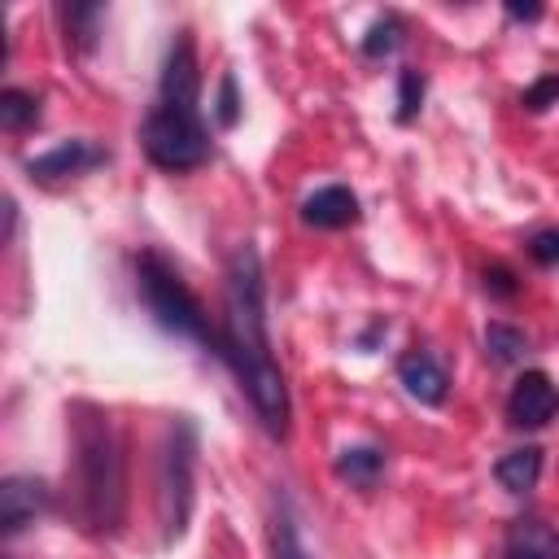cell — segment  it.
<instances>
[{
  "instance_id": "cell-1",
  "label": "cell",
  "mask_w": 559,
  "mask_h": 559,
  "mask_svg": "<svg viewBox=\"0 0 559 559\" xmlns=\"http://www.w3.org/2000/svg\"><path fill=\"white\" fill-rule=\"evenodd\" d=\"M218 354L231 362L262 428L271 437H284L288 432V384L271 358L266 306H262V258L253 245H236V253L227 258V314H223Z\"/></svg>"
},
{
  "instance_id": "cell-2",
  "label": "cell",
  "mask_w": 559,
  "mask_h": 559,
  "mask_svg": "<svg viewBox=\"0 0 559 559\" xmlns=\"http://www.w3.org/2000/svg\"><path fill=\"white\" fill-rule=\"evenodd\" d=\"M201 96V74H197V48H192V31H179L166 66H162V87H157V105L144 118V153L153 166L162 170H192L210 157V135L197 109Z\"/></svg>"
},
{
  "instance_id": "cell-3",
  "label": "cell",
  "mask_w": 559,
  "mask_h": 559,
  "mask_svg": "<svg viewBox=\"0 0 559 559\" xmlns=\"http://www.w3.org/2000/svg\"><path fill=\"white\" fill-rule=\"evenodd\" d=\"M79 445V493H83V520L92 528H114L122 515V445L100 411H83L74 424Z\"/></svg>"
},
{
  "instance_id": "cell-4",
  "label": "cell",
  "mask_w": 559,
  "mask_h": 559,
  "mask_svg": "<svg viewBox=\"0 0 559 559\" xmlns=\"http://www.w3.org/2000/svg\"><path fill=\"white\" fill-rule=\"evenodd\" d=\"M135 284H140V297H144V306H148V314L166 328V332H179V336H192V341H201V345H223L214 332H210V323H205V314H201V301L192 297V288L183 284V275L162 258V253H140V262H135Z\"/></svg>"
},
{
  "instance_id": "cell-5",
  "label": "cell",
  "mask_w": 559,
  "mask_h": 559,
  "mask_svg": "<svg viewBox=\"0 0 559 559\" xmlns=\"http://www.w3.org/2000/svg\"><path fill=\"white\" fill-rule=\"evenodd\" d=\"M192 467H197V432L188 419H175L162 450V476H157V507H162V533L166 542L183 537L192 515Z\"/></svg>"
},
{
  "instance_id": "cell-6",
  "label": "cell",
  "mask_w": 559,
  "mask_h": 559,
  "mask_svg": "<svg viewBox=\"0 0 559 559\" xmlns=\"http://www.w3.org/2000/svg\"><path fill=\"white\" fill-rule=\"evenodd\" d=\"M555 411H559V389L550 384V376L546 371H524L515 380L511 397H507L511 424L515 428H542V424L555 419Z\"/></svg>"
},
{
  "instance_id": "cell-7",
  "label": "cell",
  "mask_w": 559,
  "mask_h": 559,
  "mask_svg": "<svg viewBox=\"0 0 559 559\" xmlns=\"http://www.w3.org/2000/svg\"><path fill=\"white\" fill-rule=\"evenodd\" d=\"M100 162H105V148H96L92 140H66V144L31 157L26 162V175L52 183V179H66V175H83V170H92Z\"/></svg>"
},
{
  "instance_id": "cell-8",
  "label": "cell",
  "mask_w": 559,
  "mask_h": 559,
  "mask_svg": "<svg viewBox=\"0 0 559 559\" xmlns=\"http://www.w3.org/2000/svg\"><path fill=\"white\" fill-rule=\"evenodd\" d=\"M44 502H48V485L44 480H35V476H9L0 485V528L9 537L22 533L44 511Z\"/></svg>"
},
{
  "instance_id": "cell-9",
  "label": "cell",
  "mask_w": 559,
  "mask_h": 559,
  "mask_svg": "<svg viewBox=\"0 0 559 559\" xmlns=\"http://www.w3.org/2000/svg\"><path fill=\"white\" fill-rule=\"evenodd\" d=\"M397 380L406 384V393L411 397H419V402H428V406H437L441 397H445V371H441V362L432 358V354H424V349H411L402 362H397Z\"/></svg>"
},
{
  "instance_id": "cell-10",
  "label": "cell",
  "mask_w": 559,
  "mask_h": 559,
  "mask_svg": "<svg viewBox=\"0 0 559 559\" xmlns=\"http://www.w3.org/2000/svg\"><path fill=\"white\" fill-rule=\"evenodd\" d=\"M301 218H306L310 227H349V223L358 218V197H354L349 188H341V183L319 188V192L306 197Z\"/></svg>"
},
{
  "instance_id": "cell-11",
  "label": "cell",
  "mask_w": 559,
  "mask_h": 559,
  "mask_svg": "<svg viewBox=\"0 0 559 559\" xmlns=\"http://www.w3.org/2000/svg\"><path fill=\"white\" fill-rule=\"evenodd\" d=\"M502 559H559V533L542 520H520L507 533Z\"/></svg>"
},
{
  "instance_id": "cell-12",
  "label": "cell",
  "mask_w": 559,
  "mask_h": 559,
  "mask_svg": "<svg viewBox=\"0 0 559 559\" xmlns=\"http://www.w3.org/2000/svg\"><path fill=\"white\" fill-rule=\"evenodd\" d=\"M380 472H384V450H376V445H345L336 454V476L354 489H371L380 480Z\"/></svg>"
},
{
  "instance_id": "cell-13",
  "label": "cell",
  "mask_w": 559,
  "mask_h": 559,
  "mask_svg": "<svg viewBox=\"0 0 559 559\" xmlns=\"http://www.w3.org/2000/svg\"><path fill=\"white\" fill-rule=\"evenodd\" d=\"M493 476H498L502 489H511V493H528V489L537 485V476H542V450H537V445H524V450L502 454L498 467H493Z\"/></svg>"
},
{
  "instance_id": "cell-14",
  "label": "cell",
  "mask_w": 559,
  "mask_h": 559,
  "mask_svg": "<svg viewBox=\"0 0 559 559\" xmlns=\"http://www.w3.org/2000/svg\"><path fill=\"white\" fill-rule=\"evenodd\" d=\"M271 559H310V550L301 546V533H297L288 498H280L275 515H271Z\"/></svg>"
},
{
  "instance_id": "cell-15",
  "label": "cell",
  "mask_w": 559,
  "mask_h": 559,
  "mask_svg": "<svg viewBox=\"0 0 559 559\" xmlns=\"http://www.w3.org/2000/svg\"><path fill=\"white\" fill-rule=\"evenodd\" d=\"M35 118H39V105H35L31 92H22V87H4L0 92V122H4V131H22Z\"/></svg>"
},
{
  "instance_id": "cell-16",
  "label": "cell",
  "mask_w": 559,
  "mask_h": 559,
  "mask_svg": "<svg viewBox=\"0 0 559 559\" xmlns=\"http://www.w3.org/2000/svg\"><path fill=\"white\" fill-rule=\"evenodd\" d=\"M397 44H402V22H397L393 13L376 17V22L367 26V35H362V52H367V57H384V52H393Z\"/></svg>"
},
{
  "instance_id": "cell-17",
  "label": "cell",
  "mask_w": 559,
  "mask_h": 559,
  "mask_svg": "<svg viewBox=\"0 0 559 559\" xmlns=\"http://www.w3.org/2000/svg\"><path fill=\"white\" fill-rule=\"evenodd\" d=\"M485 345H489V354H493L498 362H515V358L524 354V332H520V328H507V323H489Z\"/></svg>"
},
{
  "instance_id": "cell-18",
  "label": "cell",
  "mask_w": 559,
  "mask_h": 559,
  "mask_svg": "<svg viewBox=\"0 0 559 559\" xmlns=\"http://www.w3.org/2000/svg\"><path fill=\"white\" fill-rule=\"evenodd\" d=\"M61 17H66V31H74L79 48H92V39H96V17H100V4H70V9H61Z\"/></svg>"
},
{
  "instance_id": "cell-19",
  "label": "cell",
  "mask_w": 559,
  "mask_h": 559,
  "mask_svg": "<svg viewBox=\"0 0 559 559\" xmlns=\"http://www.w3.org/2000/svg\"><path fill=\"white\" fill-rule=\"evenodd\" d=\"M419 100H424V79H419V70H402V79H397V118L411 122L415 109H419Z\"/></svg>"
},
{
  "instance_id": "cell-20",
  "label": "cell",
  "mask_w": 559,
  "mask_h": 559,
  "mask_svg": "<svg viewBox=\"0 0 559 559\" xmlns=\"http://www.w3.org/2000/svg\"><path fill=\"white\" fill-rule=\"evenodd\" d=\"M528 253H533V262H542V266H555V262H559V227H546V231H537V236L528 240Z\"/></svg>"
},
{
  "instance_id": "cell-21",
  "label": "cell",
  "mask_w": 559,
  "mask_h": 559,
  "mask_svg": "<svg viewBox=\"0 0 559 559\" xmlns=\"http://www.w3.org/2000/svg\"><path fill=\"white\" fill-rule=\"evenodd\" d=\"M550 100H559V74H550V79H537V83L524 92V105H528V109H546Z\"/></svg>"
},
{
  "instance_id": "cell-22",
  "label": "cell",
  "mask_w": 559,
  "mask_h": 559,
  "mask_svg": "<svg viewBox=\"0 0 559 559\" xmlns=\"http://www.w3.org/2000/svg\"><path fill=\"white\" fill-rule=\"evenodd\" d=\"M236 114H240V109H236V79H231V74H223V83H218V122H223V127H231V122H236Z\"/></svg>"
},
{
  "instance_id": "cell-23",
  "label": "cell",
  "mask_w": 559,
  "mask_h": 559,
  "mask_svg": "<svg viewBox=\"0 0 559 559\" xmlns=\"http://www.w3.org/2000/svg\"><path fill=\"white\" fill-rule=\"evenodd\" d=\"M507 280H511L507 271H485V284H493L498 293H511V284H507Z\"/></svg>"
},
{
  "instance_id": "cell-24",
  "label": "cell",
  "mask_w": 559,
  "mask_h": 559,
  "mask_svg": "<svg viewBox=\"0 0 559 559\" xmlns=\"http://www.w3.org/2000/svg\"><path fill=\"white\" fill-rule=\"evenodd\" d=\"M507 13H511V17H542L537 4H507Z\"/></svg>"
}]
</instances>
